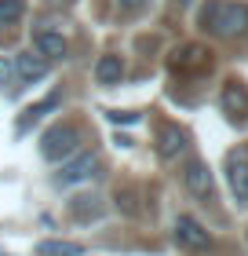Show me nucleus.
Masks as SVG:
<instances>
[{"mask_svg": "<svg viewBox=\"0 0 248 256\" xmlns=\"http://www.w3.org/2000/svg\"><path fill=\"white\" fill-rule=\"evenodd\" d=\"M201 26L223 40L241 37L248 30V8L238 4V0H208L205 11H201Z\"/></svg>", "mask_w": 248, "mask_h": 256, "instance_id": "nucleus-1", "label": "nucleus"}, {"mask_svg": "<svg viewBox=\"0 0 248 256\" xmlns=\"http://www.w3.org/2000/svg\"><path fill=\"white\" fill-rule=\"evenodd\" d=\"M77 150H80V128L69 124V121L51 124L40 139V158L44 161H66V158H73Z\"/></svg>", "mask_w": 248, "mask_h": 256, "instance_id": "nucleus-2", "label": "nucleus"}, {"mask_svg": "<svg viewBox=\"0 0 248 256\" xmlns=\"http://www.w3.org/2000/svg\"><path fill=\"white\" fill-rule=\"evenodd\" d=\"M99 172H102V158L95 150H77V154L55 172V187H77V183L95 180Z\"/></svg>", "mask_w": 248, "mask_h": 256, "instance_id": "nucleus-3", "label": "nucleus"}, {"mask_svg": "<svg viewBox=\"0 0 248 256\" xmlns=\"http://www.w3.org/2000/svg\"><path fill=\"white\" fill-rule=\"evenodd\" d=\"M172 234H175V246H179V249H190V252L212 249V234L197 224L194 216H179V220H175V230H172Z\"/></svg>", "mask_w": 248, "mask_h": 256, "instance_id": "nucleus-4", "label": "nucleus"}, {"mask_svg": "<svg viewBox=\"0 0 248 256\" xmlns=\"http://www.w3.org/2000/svg\"><path fill=\"white\" fill-rule=\"evenodd\" d=\"M227 183H230L234 198L241 205H248V150H234L227 158Z\"/></svg>", "mask_w": 248, "mask_h": 256, "instance_id": "nucleus-5", "label": "nucleus"}, {"mask_svg": "<svg viewBox=\"0 0 248 256\" xmlns=\"http://www.w3.org/2000/svg\"><path fill=\"white\" fill-rule=\"evenodd\" d=\"M11 70H15V77H18V88L37 84L40 77H48V62H44L37 52H18L15 59H11Z\"/></svg>", "mask_w": 248, "mask_h": 256, "instance_id": "nucleus-6", "label": "nucleus"}, {"mask_svg": "<svg viewBox=\"0 0 248 256\" xmlns=\"http://www.w3.org/2000/svg\"><path fill=\"white\" fill-rule=\"evenodd\" d=\"M183 183H186V190H190L194 198H201V202H212V194H216V183H212V172L205 161H190L183 172Z\"/></svg>", "mask_w": 248, "mask_h": 256, "instance_id": "nucleus-7", "label": "nucleus"}, {"mask_svg": "<svg viewBox=\"0 0 248 256\" xmlns=\"http://www.w3.org/2000/svg\"><path fill=\"white\" fill-rule=\"evenodd\" d=\"M33 52H37L44 62H55V59H66L69 44H66L62 33H55V30H37L33 33Z\"/></svg>", "mask_w": 248, "mask_h": 256, "instance_id": "nucleus-8", "label": "nucleus"}, {"mask_svg": "<svg viewBox=\"0 0 248 256\" xmlns=\"http://www.w3.org/2000/svg\"><path fill=\"white\" fill-rule=\"evenodd\" d=\"M168 66H172V70H179V74L205 70V66H208V52L201 48V44H183V48H175V52H172Z\"/></svg>", "mask_w": 248, "mask_h": 256, "instance_id": "nucleus-9", "label": "nucleus"}, {"mask_svg": "<svg viewBox=\"0 0 248 256\" xmlns=\"http://www.w3.org/2000/svg\"><path fill=\"white\" fill-rule=\"evenodd\" d=\"M102 212H106V202L99 194H77L69 202V220H77V224H95Z\"/></svg>", "mask_w": 248, "mask_h": 256, "instance_id": "nucleus-10", "label": "nucleus"}, {"mask_svg": "<svg viewBox=\"0 0 248 256\" xmlns=\"http://www.w3.org/2000/svg\"><path fill=\"white\" fill-rule=\"evenodd\" d=\"M186 150V132L179 124H161V132H157V154L164 161H175Z\"/></svg>", "mask_w": 248, "mask_h": 256, "instance_id": "nucleus-11", "label": "nucleus"}, {"mask_svg": "<svg viewBox=\"0 0 248 256\" xmlns=\"http://www.w3.org/2000/svg\"><path fill=\"white\" fill-rule=\"evenodd\" d=\"M121 77H124V59H121V55H102V59L95 62V80L102 88L121 84Z\"/></svg>", "mask_w": 248, "mask_h": 256, "instance_id": "nucleus-12", "label": "nucleus"}, {"mask_svg": "<svg viewBox=\"0 0 248 256\" xmlns=\"http://www.w3.org/2000/svg\"><path fill=\"white\" fill-rule=\"evenodd\" d=\"M58 102H62V92H58V88H55V92H51V96H48V99H40V102H33V106L26 110V118H22V121L15 124V132H29V124H33V121H40V118H44V114H51V110L58 106Z\"/></svg>", "mask_w": 248, "mask_h": 256, "instance_id": "nucleus-13", "label": "nucleus"}, {"mask_svg": "<svg viewBox=\"0 0 248 256\" xmlns=\"http://www.w3.org/2000/svg\"><path fill=\"white\" fill-rule=\"evenodd\" d=\"M37 256H84L80 242H62V238H44L37 242Z\"/></svg>", "mask_w": 248, "mask_h": 256, "instance_id": "nucleus-14", "label": "nucleus"}, {"mask_svg": "<svg viewBox=\"0 0 248 256\" xmlns=\"http://www.w3.org/2000/svg\"><path fill=\"white\" fill-rule=\"evenodd\" d=\"M223 110L234 114V118H241V114L248 110V92L238 84V80H230V84L223 88Z\"/></svg>", "mask_w": 248, "mask_h": 256, "instance_id": "nucleus-15", "label": "nucleus"}, {"mask_svg": "<svg viewBox=\"0 0 248 256\" xmlns=\"http://www.w3.org/2000/svg\"><path fill=\"white\" fill-rule=\"evenodd\" d=\"M26 15V0H0V26H11Z\"/></svg>", "mask_w": 248, "mask_h": 256, "instance_id": "nucleus-16", "label": "nucleus"}, {"mask_svg": "<svg viewBox=\"0 0 248 256\" xmlns=\"http://www.w3.org/2000/svg\"><path fill=\"white\" fill-rule=\"evenodd\" d=\"M106 118H110L113 124H135L139 114H132V110H106Z\"/></svg>", "mask_w": 248, "mask_h": 256, "instance_id": "nucleus-17", "label": "nucleus"}, {"mask_svg": "<svg viewBox=\"0 0 248 256\" xmlns=\"http://www.w3.org/2000/svg\"><path fill=\"white\" fill-rule=\"evenodd\" d=\"M11 77H15V70H11V59H0V84H7Z\"/></svg>", "mask_w": 248, "mask_h": 256, "instance_id": "nucleus-18", "label": "nucleus"}, {"mask_svg": "<svg viewBox=\"0 0 248 256\" xmlns=\"http://www.w3.org/2000/svg\"><path fill=\"white\" fill-rule=\"evenodd\" d=\"M44 4H48V8H58V11H66V8H73L77 0H44Z\"/></svg>", "mask_w": 248, "mask_h": 256, "instance_id": "nucleus-19", "label": "nucleus"}, {"mask_svg": "<svg viewBox=\"0 0 248 256\" xmlns=\"http://www.w3.org/2000/svg\"><path fill=\"white\" fill-rule=\"evenodd\" d=\"M117 4H121L124 11H139V8H143V4H146V0H117Z\"/></svg>", "mask_w": 248, "mask_h": 256, "instance_id": "nucleus-20", "label": "nucleus"}, {"mask_svg": "<svg viewBox=\"0 0 248 256\" xmlns=\"http://www.w3.org/2000/svg\"><path fill=\"white\" fill-rule=\"evenodd\" d=\"M179 4H194V0H179Z\"/></svg>", "mask_w": 248, "mask_h": 256, "instance_id": "nucleus-21", "label": "nucleus"}]
</instances>
